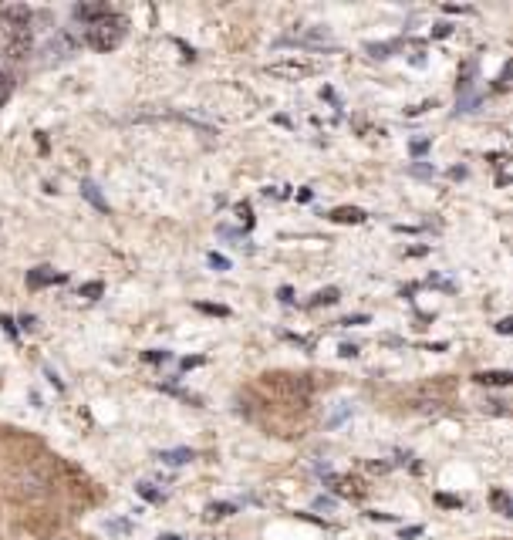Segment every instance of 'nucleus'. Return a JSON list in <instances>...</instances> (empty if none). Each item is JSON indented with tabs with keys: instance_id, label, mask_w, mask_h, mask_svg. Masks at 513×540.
Returning a JSON list of instances; mask_svg holds the SVG:
<instances>
[{
	"instance_id": "obj_11",
	"label": "nucleus",
	"mask_w": 513,
	"mask_h": 540,
	"mask_svg": "<svg viewBox=\"0 0 513 540\" xmlns=\"http://www.w3.org/2000/svg\"><path fill=\"white\" fill-rule=\"evenodd\" d=\"M327 483H331V486H334L342 496H358V493H361V490H358V483H355V479H348V476H327Z\"/></svg>"
},
{
	"instance_id": "obj_14",
	"label": "nucleus",
	"mask_w": 513,
	"mask_h": 540,
	"mask_svg": "<svg viewBox=\"0 0 513 540\" xmlns=\"http://www.w3.org/2000/svg\"><path fill=\"white\" fill-rule=\"evenodd\" d=\"M230 513H236L234 503H210V507H206V520H223V517H230Z\"/></svg>"
},
{
	"instance_id": "obj_18",
	"label": "nucleus",
	"mask_w": 513,
	"mask_h": 540,
	"mask_svg": "<svg viewBox=\"0 0 513 540\" xmlns=\"http://www.w3.org/2000/svg\"><path fill=\"white\" fill-rule=\"evenodd\" d=\"M348 412H351V405H348V402H338V409L331 412V419H327V422H331V426H338V422H342Z\"/></svg>"
},
{
	"instance_id": "obj_2",
	"label": "nucleus",
	"mask_w": 513,
	"mask_h": 540,
	"mask_svg": "<svg viewBox=\"0 0 513 540\" xmlns=\"http://www.w3.org/2000/svg\"><path fill=\"white\" fill-rule=\"evenodd\" d=\"M318 68L308 61H274L267 64V75L274 78H287V81H301V78H311Z\"/></svg>"
},
{
	"instance_id": "obj_21",
	"label": "nucleus",
	"mask_w": 513,
	"mask_h": 540,
	"mask_svg": "<svg viewBox=\"0 0 513 540\" xmlns=\"http://www.w3.org/2000/svg\"><path fill=\"white\" fill-rule=\"evenodd\" d=\"M314 510H334V496H318L314 500Z\"/></svg>"
},
{
	"instance_id": "obj_25",
	"label": "nucleus",
	"mask_w": 513,
	"mask_h": 540,
	"mask_svg": "<svg viewBox=\"0 0 513 540\" xmlns=\"http://www.w3.org/2000/svg\"><path fill=\"white\" fill-rule=\"evenodd\" d=\"M0 324H4V331H7L11 338H14V335H17V324H14V318H7V314H4V318H0Z\"/></svg>"
},
{
	"instance_id": "obj_3",
	"label": "nucleus",
	"mask_w": 513,
	"mask_h": 540,
	"mask_svg": "<svg viewBox=\"0 0 513 540\" xmlns=\"http://www.w3.org/2000/svg\"><path fill=\"white\" fill-rule=\"evenodd\" d=\"M31 17H34V11L31 7H24V4H0V20H4V28H11V31L28 28Z\"/></svg>"
},
{
	"instance_id": "obj_24",
	"label": "nucleus",
	"mask_w": 513,
	"mask_h": 540,
	"mask_svg": "<svg viewBox=\"0 0 513 540\" xmlns=\"http://www.w3.org/2000/svg\"><path fill=\"white\" fill-rule=\"evenodd\" d=\"M452 34V24H435L433 28V37H449Z\"/></svg>"
},
{
	"instance_id": "obj_26",
	"label": "nucleus",
	"mask_w": 513,
	"mask_h": 540,
	"mask_svg": "<svg viewBox=\"0 0 513 540\" xmlns=\"http://www.w3.org/2000/svg\"><path fill=\"white\" fill-rule=\"evenodd\" d=\"M44 375H47V382H51V385H54V388H58V392H61V388H64V382H61V378H58V371L44 368Z\"/></svg>"
},
{
	"instance_id": "obj_19",
	"label": "nucleus",
	"mask_w": 513,
	"mask_h": 540,
	"mask_svg": "<svg viewBox=\"0 0 513 540\" xmlns=\"http://www.w3.org/2000/svg\"><path fill=\"white\" fill-rule=\"evenodd\" d=\"M196 308H200L203 314H217V318H227V314H230V308H223V304H196Z\"/></svg>"
},
{
	"instance_id": "obj_4",
	"label": "nucleus",
	"mask_w": 513,
	"mask_h": 540,
	"mask_svg": "<svg viewBox=\"0 0 513 540\" xmlns=\"http://www.w3.org/2000/svg\"><path fill=\"white\" fill-rule=\"evenodd\" d=\"M47 54H51V61H64V58L78 54V41H75V34L58 31L51 41H47Z\"/></svg>"
},
{
	"instance_id": "obj_12",
	"label": "nucleus",
	"mask_w": 513,
	"mask_h": 540,
	"mask_svg": "<svg viewBox=\"0 0 513 540\" xmlns=\"http://www.w3.org/2000/svg\"><path fill=\"white\" fill-rule=\"evenodd\" d=\"M493 507H497V513L500 517H513V503H510V493L507 490H493Z\"/></svg>"
},
{
	"instance_id": "obj_17",
	"label": "nucleus",
	"mask_w": 513,
	"mask_h": 540,
	"mask_svg": "<svg viewBox=\"0 0 513 540\" xmlns=\"http://www.w3.org/2000/svg\"><path fill=\"white\" fill-rule=\"evenodd\" d=\"M105 291V284H102V280H92V284H81V297H88V301H95V297H98V294Z\"/></svg>"
},
{
	"instance_id": "obj_36",
	"label": "nucleus",
	"mask_w": 513,
	"mask_h": 540,
	"mask_svg": "<svg viewBox=\"0 0 513 540\" xmlns=\"http://www.w3.org/2000/svg\"><path fill=\"white\" fill-rule=\"evenodd\" d=\"M20 328H24V331H31V328H34V314H24V318H20Z\"/></svg>"
},
{
	"instance_id": "obj_15",
	"label": "nucleus",
	"mask_w": 513,
	"mask_h": 540,
	"mask_svg": "<svg viewBox=\"0 0 513 540\" xmlns=\"http://www.w3.org/2000/svg\"><path fill=\"white\" fill-rule=\"evenodd\" d=\"M334 301H338V291H334V287H327V291H321V294H314L311 308H321V304H334Z\"/></svg>"
},
{
	"instance_id": "obj_27",
	"label": "nucleus",
	"mask_w": 513,
	"mask_h": 540,
	"mask_svg": "<svg viewBox=\"0 0 513 540\" xmlns=\"http://www.w3.org/2000/svg\"><path fill=\"white\" fill-rule=\"evenodd\" d=\"M105 527H109L111 534H125V530H128L132 524H128V520H115V524H105Z\"/></svg>"
},
{
	"instance_id": "obj_30",
	"label": "nucleus",
	"mask_w": 513,
	"mask_h": 540,
	"mask_svg": "<svg viewBox=\"0 0 513 540\" xmlns=\"http://www.w3.org/2000/svg\"><path fill=\"white\" fill-rule=\"evenodd\" d=\"M426 149H429V139H416V142H412V152H416V155H422Z\"/></svg>"
},
{
	"instance_id": "obj_16",
	"label": "nucleus",
	"mask_w": 513,
	"mask_h": 540,
	"mask_svg": "<svg viewBox=\"0 0 513 540\" xmlns=\"http://www.w3.org/2000/svg\"><path fill=\"white\" fill-rule=\"evenodd\" d=\"M11 92H14V78L7 75V71H0V105L11 98Z\"/></svg>"
},
{
	"instance_id": "obj_35",
	"label": "nucleus",
	"mask_w": 513,
	"mask_h": 540,
	"mask_svg": "<svg viewBox=\"0 0 513 540\" xmlns=\"http://www.w3.org/2000/svg\"><path fill=\"white\" fill-rule=\"evenodd\" d=\"M429 284H435V287H446V291H452V284H449V280H442V277H429Z\"/></svg>"
},
{
	"instance_id": "obj_5",
	"label": "nucleus",
	"mask_w": 513,
	"mask_h": 540,
	"mask_svg": "<svg viewBox=\"0 0 513 540\" xmlns=\"http://www.w3.org/2000/svg\"><path fill=\"white\" fill-rule=\"evenodd\" d=\"M109 14H111L109 4H75V7H71V17H75V20H81L85 28L98 24L102 17H109Z\"/></svg>"
},
{
	"instance_id": "obj_39",
	"label": "nucleus",
	"mask_w": 513,
	"mask_h": 540,
	"mask_svg": "<svg viewBox=\"0 0 513 540\" xmlns=\"http://www.w3.org/2000/svg\"><path fill=\"white\" fill-rule=\"evenodd\" d=\"M162 540H183L179 534H162Z\"/></svg>"
},
{
	"instance_id": "obj_22",
	"label": "nucleus",
	"mask_w": 513,
	"mask_h": 540,
	"mask_svg": "<svg viewBox=\"0 0 513 540\" xmlns=\"http://www.w3.org/2000/svg\"><path fill=\"white\" fill-rule=\"evenodd\" d=\"M409 172H412V176H422V179H426V176H433V172H435V166H409Z\"/></svg>"
},
{
	"instance_id": "obj_31",
	"label": "nucleus",
	"mask_w": 513,
	"mask_h": 540,
	"mask_svg": "<svg viewBox=\"0 0 513 540\" xmlns=\"http://www.w3.org/2000/svg\"><path fill=\"white\" fill-rule=\"evenodd\" d=\"M497 331H500V335H510V331H513V321H510V318L497 321Z\"/></svg>"
},
{
	"instance_id": "obj_37",
	"label": "nucleus",
	"mask_w": 513,
	"mask_h": 540,
	"mask_svg": "<svg viewBox=\"0 0 513 540\" xmlns=\"http://www.w3.org/2000/svg\"><path fill=\"white\" fill-rule=\"evenodd\" d=\"M196 365H203V358H186L183 361V368H196Z\"/></svg>"
},
{
	"instance_id": "obj_38",
	"label": "nucleus",
	"mask_w": 513,
	"mask_h": 540,
	"mask_svg": "<svg viewBox=\"0 0 513 540\" xmlns=\"http://www.w3.org/2000/svg\"><path fill=\"white\" fill-rule=\"evenodd\" d=\"M0 51H7V28H4V34H0Z\"/></svg>"
},
{
	"instance_id": "obj_23",
	"label": "nucleus",
	"mask_w": 513,
	"mask_h": 540,
	"mask_svg": "<svg viewBox=\"0 0 513 540\" xmlns=\"http://www.w3.org/2000/svg\"><path fill=\"white\" fill-rule=\"evenodd\" d=\"M338 355H342V358H355L358 355V344H348V341H344L342 348H338Z\"/></svg>"
},
{
	"instance_id": "obj_9",
	"label": "nucleus",
	"mask_w": 513,
	"mask_h": 540,
	"mask_svg": "<svg viewBox=\"0 0 513 540\" xmlns=\"http://www.w3.org/2000/svg\"><path fill=\"white\" fill-rule=\"evenodd\" d=\"M159 460L166 466H186L189 460H193V449H162Z\"/></svg>"
},
{
	"instance_id": "obj_1",
	"label": "nucleus",
	"mask_w": 513,
	"mask_h": 540,
	"mask_svg": "<svg viewBox=\"0 0 513 540\" xmlns=\"http://www.w3.org/2000/svg\"><path fill=\"white\" fill-rule=\"evenodd\" d=\"M125 34H128V20L122 14H109L98 24L85 28V44L95 47V51H115L125 41Z\"/></svg>"
},
{
	"instance_id": "obj_29",
	"label": "nucleus",
	"mask_w": 513,
	"mask_h": 540,
	"mask_svg": "<svg viewBox=\"0 0 513 540\" xmlns=\"http://www.w3.org/2000/svg\"><path fill=\"white\" fill-rule=\"evenodd\" d=\"M422 534V527H402V540H412V537H419Z\"/></svg>"
},
{
	"instance_id": "obj_10",
	"label": "nucleus",
	"mask_w": 513,
	"mask_h": 540,
	"mask_svg": "<svg viewBox=\"0 0 513 540\" xmlns=\"http://www.w3.org/2000/svg\"><path fill=\"white\" fill-rule=\"evenodd\" d=\"M473 378H476L480 385H510L513 382L510 371H476Z\"/></svg>"
},
{
	"instance_id": "obj_32",
	"label": "nucleus",
	"mask_w": 513,
	"mask_h": 540,
	"mask_svg": "<svg viewBox=\"0 0 513 540\" xmlns=\"http://www.w3.org/2000/svg\"><path fill=\"white\" fill-rule=\"evenodd\" d=\"M342 324H368V314H355V318H344Z\"/></svg>"
},
{
	"instance_id": "obj_33",
	"label": "nucleus",
	"mask_w": 513,
	"mask_h": 540,
	"mask_svg": "<svg viewBox=\"0 0 513 540\" xmlns=\"http://www.w3.org/2000/svg\"><path fill=\"white\" fill-rule=\"evenodd\" d=\"M280 301L291 304V301H294V291H291V287H280Z\"/></svg>"
},
{
	"instance_id": "obj_8",
	"label": "nucleus",
	"mask_w": 513,
	"mask_h": 540,
	"mask_svg": "<svg viewBox=\"0 0 513 540\" xmlns=\"http://www.w3.org/2000/svg\"><path fill=\"white\" fill-rule=\"evenodd\" d=\"M81 196H85V200L92 203L95 210H102V213H105V210H109V200H105V196H102V193H98V186H95L92 179H85V183H81Z\"/></svg>"
},
{
	"instance_id": "obj_20",
	"label": "nucleus",
	"mask_w": 513,
	"mask_h": 540,
	"mask_svg": "<svg viewBox=\"0 0 513 540\" xmlns=\"http://www.w3.org/2000/svg\"><path fill=\"white\" fill-rule=\"evenodd\" d=\"M206 260H210V267H217V270H230V260H227L223 253H210Z\"/></svg>"
},
{
	"instance_id": "obj_6",
	"label": "nucleus",
	"mask_w": 513,
	"mask_h": 540,
	"mask_svg": "<svg viewBox=\"0 0 513 540\" xmlns=\"http://www.w3.org/2000/svg\"><path fill=\"white\" fill-rule=\"evenodd\" d=\"M64 274H54L51 267H34L28 270V287H47V284H61Z\"/></svg>"
},
{
	"instance_id": "obj_34",
	"label": "nucleus",
	"mask_w": 513,
	"mask_h": 540,
	"mask_svg": "<svg viewBox=\"0 0 513 540\" xmlns=\"http://www.w3.org/2000/svg\"><path fill=\"white\" fill-rule=\"evenodd\" d=\"M149 361H166V358H169V352H149Z\"/></svg>"
},
{
	"instance_id": "obj_13",
	"label": "nucleus",
	"mask_w": 513,
	"mask_h": 540,
	"mask_svg": "<svg viewBox=\"0 0 513 540\" xmlns=\"http://www.w3.org/2000/svg\"><path fill=\"white\" fill-rule=\"evenodd\" d=\"M135 493L145 496V500H152V503H162V500H166V493H162V490H156V483H149V479L135 486Z\"/></svg>"
},
{
	"instance_id": "obj_28",
	"label": "nucleus",
	"mask_w": 513,
	"mask_h": 540,
	"mask_svg": "<svg viewBox=\"0 0 513 540\" xmlns=\"http://www.w3.org/2000/svg\"><path fill=\"white\" fill-rule=\"evenodd\" d=\"M368 51H372V58H389V44H368Z\"/></svg>"
},
{
	"instance_id": "obj_7",
	"label": "nucleus",
	"mask_w": 513,
	"mask_h": 540,
	"mask_svg": "<svg viewBox=\"0 0 513 540\" xmlns=\"http://www.w3.org/2000/svg\"><path fill=\"white\" fill-rule=\"evenodd\" d=\"M327 220H334V223H365L368 216L365 210H358V206H338V210H331Z\"/></svg>"
}]
</instances>
